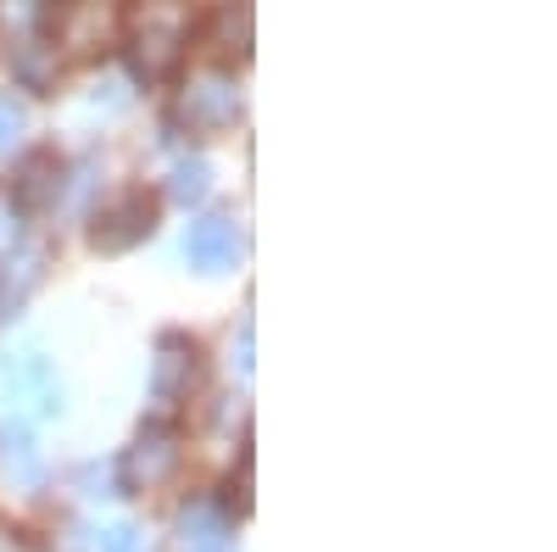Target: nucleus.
Returning <instances> with one entry per match:
<instances>
[{"label":"nucleus","instance_id":"10","mask_svg":"<svg viewBox=\"0 0 557 552\" xmlns=\"http://www.w3.org/2000/svg\"><path fill=\"white\" fill-rule=\"evenodd\" d=\"M0 475L12 480V491H28V496L45 486V457H39V446H34L23 419L0 430Z\"/></svg>","mask_w":557,"mask_h":552},{"label":"nucleus","instance_id":"8","mask_svg":"<svg viewBox=\"0 0 557 552\" xmlns=\"http://www.w3.org/2000/svg\"><path fill=\"white\" fill-rule=\"evenodd\" d=\"M235 252H240V229H235V218H223V212L196 218L190 235H184V257H190L196 273H223V268H235Z\"/></svg>","mask_w":557,"mask_h":552},{"label":"nucleus","instance_id":"7","mask_svg":"<svg viewBox=\"0 0 557 552\" xmlns=\"http://www.w3.org/2000/svg\"><path fill=\"white\" fill-rule=\"evenodd\" d=\"M62 179H67V168H62L57 151H28L7 179V196H12L17 212H45V207H57Z\"/></svg>","mask_w":557,"mask_h":552},{"label":"nucleus","instance_id":"13","mask_svg":"<svg viewBox=\"0 0 557 552\" xmlns=\"http://www.w3.org/2000/svg\"><path fill=\"white\" fill-rule=\"evenodd\" d=\"M207 191H212V168H207V157H178L173 173H168V196L190 207V201H201Z\"/></svg>","mask_w":557,"mask_h":552},{"label":"nucleus","instance_id":"17","mask_svg":"<svg viewBox=\"0 0 557 552\" xmlns=\"http://www.w3.org/2000/svg\"><path fill=\"white\" fill-rule=\"evenodd\" d=\"M96 552H139V530L134 525H112L96 536Z\"/></svg>","mask_w":557,"mask_h":552},{"label":"nucleus","instance_id":"5","mask_svg":"<svg viewBox=\"0 0 557 552\" xmlns=\"http://www.w3.org/2000/svg\"><path fill=\"white\" fill-rule=\"evenodd\" d=\"M178 118L190 123V128H228L240 118V89L228 73L207 68V73H190V84L178 89Z\"/></svg>","mask_w":557,"mask_h":552},{"label":"nucleus","instance_id":"9","mask_svg":"<svg viewBox=\"0 0 557 552\" xmlns=\"http://www.w3.org/2000/svg\"><path fill=\"white\" fill-rule=\"evenodd\" d=\"M112 34H117V12L101 7V0H73L62 12V45L78 57H96Z\"/></svg>","mask_w":557,"mask_h":552},{"label":"nucleus","instance_id":"11","mask_svg":"<svg viewBox=\"0 0 557 552\" xmlns=\"http://www.w3.org/2000/svg\"><path fill=\"white\" fill-rule=\"evenodd\" d=\"M57 73H62V57H57L51 39L23 34V39L12 45V78H17L23 89H34V96H51V89H57Z\"/></svg>","mask_w":557,"mask_h":552},{"label":"nucleus","instance_id":"3","mask_svg":"<svg viewBox=\"0 0 557 552\" xmlns=\"http://www.w3.org/2000/svg\"><path fill=\"white\" fill-rule=\"evenodd\" d=\"M178 464H184L178 436H173V430H162V425H146V430H139V441L123 452L117 475H123V486H128V491H157V486H168V480L178 475Z\"/></svg>","mask_w":557,"mask_h":552},{"label":"nucleus","instance_id":"16","mask_svg":"<svg viewBox=\"0 0 557 552\" xmlns=\"http://www.w3.org/2000/svg\"><path fill=\"white\" fill-rule=\"evenodd\" d=\"M23 128H28V112L17 96H0V157H7L17 140H23Z\"/></svg>","mask_w":557,"mask_h":552},{"label":"nucleus","instance_id":"2","mask_svg":"<svg viewBox=\"0 0 557 552\" xmlns=\"http://www.w3.org/2000/svg\"><path fill=\"white\" fill-rule=\"evenodd\" d=\"M0 396L17 419H57L62 413V380L45 352H7L0 357Z\"/></svg>","mask_w":557,"mask_h":552},{"label":"nucleus","instance_id":"6","mask_svg":"<svg viewBox=\"0 0 557 552\" xmlns=\"http://www.w3.org/2000/svg\"><path fill=\"white\" fill-rule=\"evenodd\" d=\"M196 380H201L196 341L190 335H162L157 341V357H151V402L168 413V407H178L184 396L196 391Z\"/></svg>","mask_w":557,"mask_h":552},{"label":"nucleus","instance_id":"18","mask_svg":"<svg viewBox=\"0 0 557 552\" xmlns=\"http://www.w3.org/2000/svg\"><path fill=\"white\" fill-rule=\"evenodd\" d=\"M251 352H257V330H251V318L240 324V341H235V368H240V380H251Z\"/></svg>","mask_w":557,"mask_h":552},{"label":"nucleus","instance_id":"1","mask_svg":"<svg viewBox=\"0 0 557 552\" xmlns=\"http://www.w3.org/2000/svg\"><path fill=\"white\" fill-rule=\"evenodd\" d=\"M184 39H190V12H184V0H146V7H134V17H128V68H134V78L157 84V78L178 73Z\"/></svg>","mask_w":557,"mask_h":552},{"label":"nucleus","instance_id":"12","mask_svg":"<svg viewBox=\"0 0 557 552\" xmlns=\"http://www.w3.org/2000/svg\"><path fill=\"white\" fill-rule=\"evenodd\" d=\"M178 541H184V552H235L228 514L212 508V502H190V508L178 514Z\"/></svg>","mask_w":557,"mask_h":552},{"label":"nucleus","instance_id":"14","mask_svg":"<svg viewBox=\"0 0 557 552\" xmlns=\"http://www.w3.org/2000/svg\"><path fill=\"white\" fill-rule=\"evenodd\" d=\"M218 51H228V57H251V7H228V12H218Z\"/></svg>","mask_w":557,"mask_h":552},{"label":"nucleus","instance_id":"4","mask_svg":"<svg viewBox=\"0 0 557 552\" xmlns=\"http://www.w3.org/2000/svg\"><path fill=\"white\" fill-rule=\"evenodd\" d=\"M151 229H157V201L151 196H117L112 207L96 212V223H89V246L117 257V252H134L139 241H151Z\"/></svg>","mask_w":557,"mask_h":552},{"label":"nucleus","instance_id":"19","mask_svg":"<svg viewBox=\"0 0 557 552\" xmlns=\"http://www.w3.org/2000/svg\"><path fill=\"white\" fill-rule=\"evenodd\" d=\"M89 107H107V112H123V107H128V89H123V84H96V96H89Z\"/></svg>","mask_w":557,"mask_h":552},{"label":"nucleus","instance_id":"15","mask_svg":"<svg viewBox=\"0 0 557 552\" xmlns=\"http://www.w3.org/2000/svg\"><path fill=\"white\" fill-rule=\"evenodd\" d=\"M0 17H7V28H17V34H34L45 17H51V0H0Z\"/></svg>","mask_w":557,"mask_h":552}]
</instances>
